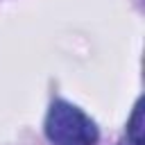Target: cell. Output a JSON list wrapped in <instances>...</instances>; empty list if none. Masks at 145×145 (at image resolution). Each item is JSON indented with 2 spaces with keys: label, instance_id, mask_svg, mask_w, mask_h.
<instances>
[{
  "label": "cell",
  "instance_id": "7a4b0ae2",
  "mask_svg": "<svg viewBox=\"0 0 145 145\" xmlns=\"http://www.w3.org/2000/svg\"><path fill=\"white\" fill-rule=\"evenodd\" d=\"M127 140L134 145H143V100L136 102L134 113L127 122Z\"/></svg>",
  "mask_w": 145,
  "mask_h": 145
},
{
  "label": "cell",
  "instance_id": "3957f363",
  "mask_svg": "<svg viewBox=\"0 0 145 145\" xmlns=\"http://www.w3.org/2000/svg\"><path fill=\"white\" fill-rule=\"evenodd\" d=\"M120 145H134V143H129V140H127V138H125V140H122V143H120Z\"/></svg>",
  "mask_w": 145,
  "mask_h": 145
},
{
  "label": "cell",
  "instance_id": "6da1fadb",
  "mask_svg": "<svg viewBox=\"0 0 145 145\" xmlns=\"http://www.w3.org/2000/svg\"><path fill=\"white\" fill-rule=\"evenodd\" d=\"M45 136L52 145H95L100 131L82 109L57 100L45 116Z\"/></svg>",
  "mask_w": 145,
  "mask_h": 145
}]
</instances>
